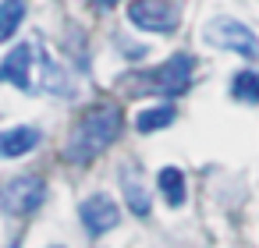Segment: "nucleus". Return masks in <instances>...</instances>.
I'll use <instances>...</instances> for the list:
<instances>
[{
    "label": "nucleus",
    "instance_id": "f03ea898",
    "mask_svg": "<svg viewBox=\"0 0 259 248\" xmlns=\"http://www.w3.org/2000/svg\"><path fill=\"white\" fill-rule=\"evenodd\" d=\"M202 36H206L209 46L234 50V54H241V57H248V61L259 57V39H255V32H252L248 25L234 22V18H213V22L202 29Z\"/></svg>",
    "mask_w": 259,
    "mask_h": 248
},
{
    "label": "nucleus",
    "instance_id": "7ed1b4c3",
    "mask_svg": "<svg viewBox=\"0 0 259 248\" xmlns=\"http://www.w3.org/2000/svg\"><path fill=\"white\" fill-rule=\"evenodd\" d=\"M43 199H47V184H43V177H36V174L8 181L4 195H0V202H4V209H8L11 216H29L32 209L43 206Z\"/></svg>",
    "mask_w": 259,
    "mask_h": 248
},
{
    "label": "nucleus",
    "instance_id": "39448f33",
    "mask_svg": "<svg viewBox=\"0 0 259 248\" xmlns=\"http://www.w3.org/2000/svg\"><path fill=\"white\" fill-rule=\"evenodd\" d=\"M128 22L135 29H146V32H174L178 29V11L167 0H132Z\"/></svg>",
    "mask_w": 259,
    "mask_h": 248
},
{
    "label": "nucleus",
    "instance_id": "9b49d317",
    "mask_svg": "<svg viewBox=\"0 0 259 248\" xmlns=\"http://www.w3.org/2000/svg\"><path fill=\"white\" fill-rule=\"evenodd\" d=\"M174 121V107H149V110H142L139 114V121H135V128L142 131V135H149V131H160V128H167Z\"/></svg>",
    "mask_w": 259,
    "mask_h": 248
},
{
    "label": "nucleus",
    "instance_id": "6e6552de",
    "mask_svg": "<svg viewBox=\"0 0 259 248\" xmlns=\"http://www.w3.org/2000/svg\"><path fill=\"white\" fill-rule=\"evenodd\" d=\"M36 145H39V131H36V128H29V124L0 131V156H8V160L25 156V153H32Z\"/></svg>",
    "mask_w": 259,
    "mask_h": 248
},
{
    "label": "nucleus",
    "instance_id": "ddd939ff",
    "mask_svg": "<svg viewBox=\"0 0 259 248\" xmlns=\"http://www.w3.org/2000/svg\"><path fill=\"white\" fill-rule=\"evenodd\" d=\"M231 96L241 100V103H259V75H252V71L234 75V82H231Z\"/></svg>",
    "mask_w": 259,
    "mask_h": 248
},
{
    "label": "nucleus",
    "instance_id": "423d86ee",
    "mask_svg": "<svg viewBox=\"0 0 259 248\" xmlns=\"http://www.w3.org/2000/svg\"><path fill=\"white\" fill-rule=\"evenodd\" d=\"M78 216H82V227H85L93 237H100V234H107V230L117 227L121 209H117L114 199H107V195H93V199H85V202L78 206Z\"/></svg>",
    "mask_w": 259,
    "mask_h": 248
},
{
    "label": "nucleus",
    "instance_id": "2eb2a0df",
    "mask_svg": "<svg viewBox=\"0 0 259 248\" xmlns=\"http://www.w3.org/2000/svg\"><path fill=\"white\" fill-rule=\"evenodd\" d=\"M50 248H61V244H50Z\"/></svg>",
    "mask_w": 259,
    "mask_h": 248
},
{
    "label": "nucleus",
    "instance_id": "0eeeda50",
    "mask_svg": "<svg viewBox=\"0 0 259 248\" xmlns=\"http://www.w3.org/2000/svg\"><path fill=\"white\" fill-rule=\"evenodd\" d=\"M32 57H36V50L29 43L15 46L0 64V82H8L15 89H32Z\"/></svg>",
    "mask_w": 259,
    "mask_h": 248
},
{
    "label": "nucleus",
    "instance_id": "20e7f679",
    "mask_svg": "<svg viewBox=\"0 0 259 248\" xmlns=\"http://www.w3.org/2000/svg\"><path fill=\"white\" fill-rule=\"evenodd\" d=\"M192 68H195V61H192L188 54H174L167 64H160V68L149 71L146 89L163 92V96H178V92L188 89V82H192Z\"/></svg>",
    "mask_w": 259,
    "mask_h": 248
},
{
    "label": "nucleus",
    "instance_id": "4468645a",
    "mask_svg": "<svg viewBox=\"0 0 259 248\" xmlns=\"http://www.w3.org/2000/svg\"><path fill=\"white\" fill-rule=\"evenodd\" d=\"M96 4H100V8H114V4H117V0H96Z\"/></svg>",
    "mask_w": 259,
    "mask_h": 248
},
{
    "label": "nucleus",
    "instance_id": "1a4fd4ad",
    "mask_svg": "<svg viewBox=\"0 0 259 248\" xmlns=\"http://www.w3.org/2000/svg\"><path fill=\"white\" fill-rule=\"evenodd\" d=\"M25 18V0H0V43H8Z\"/></svg>",
    "mask_w": 259,
    "mask_h": 248
},
{
    "label": "nucleus",
    "instance_id": "f257e3e1",
    "mask_svg": "<svg viewBox=\"0 0 259 248\" xmlns=\"http://www.w3.org/2000/svg\"><path fill=\"white\" fill-rule=\"evenodd\" d=\"M121 121L124 117H121L117 103H100V107L85 110L75 121V128H71V135L64 142V160L68 163H89V160H96L121 135Z\"/></svg>",
    "mask_w": 259,
    "mask_h": 248
},
{
    "label": "nucleus",
    "instance_id": "9d476101",
    "mask_svg": "<svg viewBox=\"0 0 259 248\" xmlns=\"http://www.w3.org/2000/svg\"><path fill=\"white\" fill-rule=\"evenodd\" d=\"M156 184H160L167 206H181V202H185V174H181L178 167H163L160 177H156Z\"/></svg>",
    "mask_w": 259,
    "mask_h": 248
},
{
    "label": "nucleus",
    "instance_id": "f8f14e48",
    "mask_svg": "<svg viewBox=\"0 0 259 248\" xmlns=\"http://www.w3.org/2000/svg\"><path fill=\"white\" fill-rule=\"evenodd\" d=\"M124 199H128V209L135 216H149V195L139 184V177H132V170H124Z\"/></svg>",
    "mask_w": 259,
    "mask_h": 248
}]
</instances>
